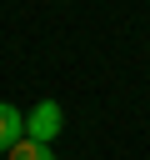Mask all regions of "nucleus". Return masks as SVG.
Returning a JSON list of instances; mask_svg holds the SVG:
<instances>
[{
	"mask_svg": "<svg viewBox=\"0 0 150 160\" xmlns=\"http://www.w3.org/2000/svg\"><path fill=\"white\" fill-rule=\"evenodd\" d=\"M60 125H65V110H60L55 100H40V105L25 115V135L40 140V145H50V140L60 135Z\"/></svg>",
	"mask_w": 150,
	"mask_h": 160,
	"instance_id": "1",
	"label": "nucleus"
},
{
	"mask_svg": "<svg viewBox=\"0 0 150 160\" xmlns=\"http://www.w3.org/2000/svg\"><path fill=\"white\" fill-rule=\"evenodd\" d=\"M15 140H25V115H20L15 105L0 100V150H10Z\"/></svg>",
	"mask_w": 150,
	"mask_h": 160,
	"instance_id": "2",
	"label": "nucleus"
},
{
	"mask_svg": "<svg viewBox=\"0 0 150 160\" xmlns=\"http://www.w3.org/2000/svg\"><path fill=\"white\" fill-rule=\"evenodd\" d=\"M5 160H55V150H50V145H40V140H30V135H25V140H15V145H10V150H5Z\"/></svg>",
	"mask_w": 150,
	"mask_h": 160,
	"instance_id": "3",
	"label": "nucleus"
}]
</instances>
